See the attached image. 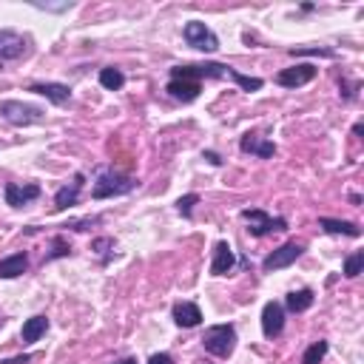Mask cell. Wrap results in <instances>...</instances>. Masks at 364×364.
<instances>
[{"mask_svg": "<svg viewBox=\"0 0 364 364\" xmlns=\"http://www.w3.org/2000/svg\"><path fill=\"white\" fill-rule=\"evenodd\" d=\"M202 348L217 356V359H228L236 350V328L234 324H214L202 333Z\"/></svg>", "mask_w": 364, "mask_h": 364, "instance_id": "cell-1", "label": "cell"}, {"mask_svg": "<svg viewBox=\"0 0 364 364\" xmlns=\"http://www.w3.org/2000/svg\"><path fill=\"white\" fill-rule=\"evenodd\" d=\"M231 66H222V63H185V66H174L171 69V80H191V83H199L205 80H222V77H231Z\"/></svg>", "mask_w": 364, "mask_h": 364, "instance_id": "cell-2", "label": "cell"}, {"mask_svg": "<svg viewBox=\"0 0 364 364\" xmlns=\"http://www.w3.org/2000/svg\"><path fill=\"white\" fill-rule=\"evenodd\" d=\"M137 188V180L134 177H125L120 171H103L94 182V191L91 197L94 199H111V197H123V194H131V191Z\"/></svg>", "mask_w": 364, "mask_h": 364, "instance_id": "cell-3", "label": "cell"}, {"mask_svg": "<svg viewBox=\"0 0 364 364\" xmlns=\"http://www.w3.org/2000/svg\"><path fill=\"white\" fill-rule=\"evenodd\" d=\"M242 219L247 222V231H251V236H267V234L287 231V222L282 217L265 214L262 208H245L242 210Z\"/></svg>", "mask_w": 364, "mask_h": 364, "instance_id": "cell-4", "label": "cell"}, {"mask_svg": "<svg viewBox=\"0 0 364 364\" xmlns=\"http://www.w3.org/2000/svg\"><path fill=\"white\" fill-rule=\"evenodd\" d=\"M0 120H6L12 125H32L43 120V108L21 100H0Z\"/></svg>", "mask_w": 364, "mask_h": 364, "instance_id": "cell-5", "label": "cell"}, {"mask_svg": "<svg viewBox=\"0 0 364 364\" xmlns=\"http://www.w3.org/2000/svg\"><path fill=\"white\" fill-rule=\"evenodd\" d=\"M182 37H185V43H188L191 49H197V51H217V49H219V37H217L214 32H210L202 21H191V23H185Z\"/></svg>", "mask_w": 364, "mask_h": 364, "instance_id": "cell-6", "label": "cell"}, {"mask_svg": "<svg viewBox=\"0 0 364 364\" xmlns=\"http://www.w3.org/2000/svg\"><path fill=\"white\" fill-rule=\"evenodd\" d=\"M302 254H304V245L302 242H287V245L276 247V251L262 262V271L265 274H274V271H282V267H291Z\"/></svg>", "mask_w": 364, "mask_h": 364, "instance_id": "cell-7", "label": "cell"}, {"mask_svg": "<svg viewBox=\"0 0 364 364\" xmlns=\"http://www.w3.org/2000/svg\"><path fill=\"white\" fill-rule=\"evenodd\" d=\"M26 37L17 34L12 29H0V63H9V60H21L26 54Z\"/></svg>", "mask_w": 364, "mask_h": 364, "instance_id": "cell-8", "label": "cell"}, {"mask_svg": "<svg viewBox=\"0 0 364 364\" xmlns=\"http://www.w3.org/2000/svg\"><path fill=\"white\" fill-rule=\"evenodd\" d=\"M313 77H316V66L299 63V66H291V69H282L276 74V83L282 88H299V86H308Z\"/></svg>", "mask_w": 364, "mask_h": 364, "instance_id": "cell-9", "label": "cell"}, {"mask_svg": "<svg viewBox=\"0 0 364 364\" xmlns=\"http://www.w3.org/2000/svg\"><path fill=\"white\" fill-rule=\"evenodd\" d=\"M284 330V308L279 302H267L262 308V333L267 339H276Z\"/></svg>", "mask_w": 364, "mask_h": 364, "instance_id": "cell-10", "label": "cell"}, {"mask_svg": "<svg viewBox=\"0 0 364 364\" xmlns=\"http://www.w3.org/2000/svg\"><path fill=\"white\" fill-rule=\"evenodd\" d=\"M3 194H6V205H12V208H23L26 202H32V199L40 197V185H34V182H26V185H21V182H9Z\"/></svg>", "mask_w": 364, "mask_h": 364, "instance_id": "cell-11", "label": "cell"}, {"mask_svg": "<svg viewBox=\"0 0 364 364\" xmlns=\"http://www.w3.org/2000/svg\"><path fill=\"white\" fill-rule=\"evenodd\" d=\"M236 256H234V247L228 242H217L214 245V262H210V276H228L234 271Z\"/></svg>", "mask_w": 364, "mask_h": 364, "instance_id": "cell-12", "label": "cell"}, {"mask_svg": "<svg viewBox=\"0 0 364 364\" xmlns=\"http://www.w3.org/2000/svg\"><path fill=\"white\" fill-rule=\"evenodd\" d=\"M171 316H174V324L177 328H197V324L202 321V311H199V304L194 302H177L174 308H171Z\"/></svg>", "mask_w": 364, "mask_h": 364, "instance_id": "cell-13", "label": "cell"}, {"mask_svg": "<svg viewBox=\"0 0 364 364\" xmlns=\"http://www.w3.org/2000/svg\"><path fill=\"white\" fill-rule=\"evenodd\" d=\"M29 91L32 94H40V97H46L54 106H63V103L71 100V88L66 83H32Z\"/></svg>", "mask_w": 364, "mask_h": 364, "instance_id": "cell-14", "label": "cell"}, {"mask_svg": "<svg viewBox=\"0 0 364 364\" xmlns=\"http://www.w3.org/2000/svg\"><path fill=\"white\" fill-rule=\"evenodd\" d=\"M239 148L245 151V154H256L259 160H271L276 154V145L271 140L256 137V134H245V137L239 140Z\"/></svg>", "mask_w": 364, "mask_h": 364, "instance_id": "cell-15", "label": "cell"}, {"mask_svg": "<svg viewBox=\"0 0 364 364\" xmlns=\"http://www.w3.org/2000/svg\"><path fill=\"white\" fill-rule=\"evenodd\" d=\"M165 91H168L174 100H180V103H194V100L199 97L202 86H199V83H191V80H168Z\"/></svg>", "mask_w": 364, "mask_h": 364, "instance_id": "cell-16", "label": "cell"}, {"mask_svg": "<svg viewBox=\"0 0 364 364\" xmlns=\"http://www.w3.org/2000/svg\"><path fill=\"white\" fill-rule=\"evenodd\" d=\"M83 174H77L74 177V182L71 185H63L60 191L54 194V208L57 210H66V208H71V205H77V199H80V188H83Z\"/></svg>", "mask_w": 364, "mask_h": 364, "instance_id": "cell-17", "label": "cell"}, {"mask_svg": "<svg viewBox=\"0 0 364 364\" xmlns=\"http://www.w3.org/2000/svg\"><path fill=\"white\" fill-rule=\"evenodd\" d=\"M319 228L328 234H341V236H353L359 239L361 236V228L356 222H348V219H330V217H321L319 219Z\"/></svg>", "mask_w": 364, "mask_h": 364, "instance_id": "cell-18", "label": "cell"}, {"mask_svg": "<svg viewBox=\"0 0 364 364\" xmlns=\"http://www.w3.org/2000/svg\"><path fill=\"white\" fill-rule=\"evenodd\" d=\"M313 302H316V296H313L311 287H302V291L287 293V299H284L282 308H287L291 313H304V311H311V308H313Z\"/></svg>", "mask_w": 364, "mask_h": 364, "instance_id": "cell-19", "label": "cell"}, {"mask_svg": "<svg viewBox=\"0 0 364 364\" xmlns=\"http://www.w3.org/2000/svg\"><path fill=\"white\" fill-rule=\"evenodd\" d=\"M29 267V256L26 254H12L6 259H0V279H17L23 276Z\"/></svg>", "mask_w": 364, "mask_h": 364, "instance_id": "cell-20", "label": "cell"}, {"mask_svg": "<svg viewBox=\"0 0 364 364\" xmlns=\"http://www.w3.org/2000/svg\"><path fill=\"white\" fill-rule=\"evenodd\" d=\"M49 330V319L46 316H32L23 321V330H21V339L26 344H34V341H40V336Z\"/></svg>", "mask_w": 364, "mask_h": 364, "instance_id": "cell-21", "label": "cell"}, {"mask_svg": "<svg viewBox=\"0 0 364 364\" xmlns=\"http://www.w3.org/2000/svg\"><path fill=\"white\" fill-rule=\"evenodd\" d=\"M100 86L106 91H120L125 86V74L114 66H106V69H100Z\"/></svg>", "mask_w": 364, "mask_h": 364, "instance_id": "cell-22", "label": "cell"}, {"mask_svg": "<svg viewBox=\"0 0 364 364\" xmlns=\"http://www.w3.org/2000/svg\"><path fill=\"white\" fill-rule=\"evenodd\" d=\"M324 356H328V341L324 339H319V341H313L308 350H304V356H302V364H319Z\"/></svg>", "mask_w": 364, "mask_h": 364, "instance_id": "cell-23", "label": "cell"}, {"mask_svg": "<svg viewBox=\"0 0 364 364\" xmlns=\"http://www.w3.org/2000/svg\"><path fill=\"white\" fill-rule=\"evenodd\" d=\"M361 267H364V251H356V254H350L348 259H344V276L356 279L361 274Z\"/></svg>", "mask_w": 364, "mask_h": 364, "instance_id": "cell-24", "label": "cell"}, {"mask_svg": "<svg viewBox=\"0 0 364 364\" xmlns=\"http://www.w3.org/2000/svg\"><path fill=\"white\" fill-rule=\"evenodd\" d=\"M231 80H234V83H236V86H239L242 91H259V88L265 86V83H262L259 77H247V74H239L236 69L231 71Z\"/></svg>", "mask_w": 364, "mask_h": 364, "instance_id": "cell-25", "label": "cell"}, {"mask_svg": "<svg viewBox=\"0 0 364 364\" xmlns=\"http://www.w3.org/2000/svg\"><path fill=\"white\" fill-rule=\"evenodd\" d=\"M291 54L293 57H304V54H308V57H336V51L333 49H316V46H296V49H291Z\"/></svg>", "mask_w": 364, "mask_h": 364, "instance_id": "cell-26", "label": "cell"}, {"mask_svg": "<svg viewBox=\"0 0 364 364\" xmlns=\"http://www.w3.org/2000/svg\"><path fill=\"white\" fill-rule=\"evenodd\" d=\"M197 202H199V194H185V197L177 199V210L188 219L191 214H194V205H197Z\"/></svg>", "mask_w": 364, "mask_h": 364, "instance_id": "cell-27", "label": "cell"}, {"mask_svg": "<svg viewBox=\"0 0 364 364\" xmlns=\"http://www.w3.org/2000/svg\"><path fill=\"white\" fill-rule=\"evenodd\" d=\"M69 254H71L69 242H66L63 236H54V239H51V254H49L46 259H60V256H69Z\"/></svg>", "mask_w": 364, "mask_h": 364, "instance_id": "cell-28", "label": "cell"}, {"mask_svg": "<svg viewBox=\"0 0 364 364\" xmlns=\"http://www.w3.org/2000/svg\"><path fill=\"white\" fill-rule=\"evenodd\" d=\"M100 222V217H88V219H74V222H69L66 228H74V231H88L91 225H97Z\"/></svg>", "mask_w": 364, "mask_h": 364, "instance_id": "cell-29", "label": "cell"}, {"mask_svg": "<svg viewBox=\"0 0 364 364\" xmlns=\"http://www.w3.org/2000/svg\"><path fill=\"white\" fill-rule=\"evenodd\" d=\"M339 88H341V97H344V100H353V97H356V91H359V83L341 80V83H339Z\"/></svg>", "mask_w": 364, "mask_h": 364, "instance_id": "cell-30", "label": "cell"}, {"mask_svg": "<svg viewBox=\"0 0 364 364\" xmlns=\"http://www.w3.org/2000/svg\"><path fill=\"white\" fill-rule=\"evenodd\" d=\"M148 364H174V359H171L168 353H154L148 359Z\"/></svg>", "mask_w": 364, "mask_h": 364, "instance_id": "cell-31", "label": "cell"}, {"mask_svg": "<svg viewBox=\"0 0 364 364\" xmlns=\"http://www.w3.org/2000/svg\"><path fill=\"white\" fill-rule=\"evenodd\" d=\"M94 251H97V254H103L106 251V247H114V239H94Z\"/></svg>", "mask_w": 364, "mask_h": 364, "instance_id": "cell-32", "label": "cell"}, {"mask_svg": "<svg viewBox=\"0 0 364 364\" xmlns=\"http://www.w3.org/2000/svg\"><path fill=\"white\" fill-rule=\"evenodd\" d=\"M202 157H205L210 165H222V157L217 154V151H202Z\"/></svg>", "mask_w": 364, "mask_h": 364, "instance_id": "cell-33", "label": "cell"}, {"mask_svg": "<svg viewBox=\"0 0 364 364\" xmlns=\"http://www.w3.org/2000/svg\"><path fill=\"white\" fill-rule=\"evenodd\" d=\"M29 359H32V356H26V353H23V356H14V359H3L0 364H26Z\"/></svg>", "mask_w": 364, "mask_h": 364, "instance_id": "cell-34", "label": "cell"}, {"mask_svg": "<svg viewBox=\"0 0 364 364\" xmlns=\"http://www.w3.org/2000/svg\"><path fill=\"white\" fill-rule=\"evenodd\" d=\"M114 364H140L137 359H120V361H114Z\"/></svg>", "mask_w": 364, "mask_h": 364, "instance_id": "cell-35", "label": "cell"}, {"mask_svg": "<svg viewBox=\"0 0 364 364\" xmlns=\"http://www.w3.org/2000/svg\"><path fill=\"white\" fill-rule=\"evenodd\" d=\"M197 364H210V361H197Z\"/></svg>", "mask_w": 364, "mask_h": 364, "instance_id": "cell-36", "label": "cell"}]
</instances>
